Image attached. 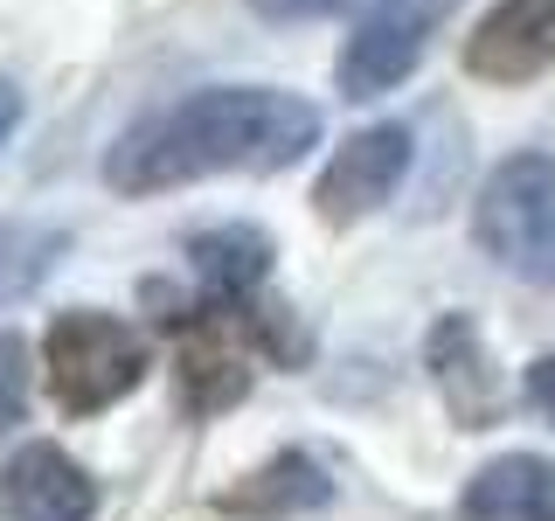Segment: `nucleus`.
<instances>
[{
    "instance_id": "f257e3e1",
    "label": "nucleus",
    "mask_w": 555,
    "mask_h": 521,
    "mask_svg": "<svg viewBox=\"0 0 555 521\" xmlns=\"http://www.w3.org/2000/svg\"><path fill=\"white\" fill-rule=\"evenodd\" d=\"M306 147H320V112L306 98L230 84V91H195L118 132V147L104 153V181L118 195H160L202 174H278L306 161Z\"/></svg>"
},
{
    "instance_id": "f03ea898",
    "label": "nucleus",
    "mask_w": 555,
    "mask_h": 521,
    "mask_svg": "<svg viewBox=\"0 0 555 521\" xmlns=\"http://www.w3.org/2000/svg\"><path fill=\"white\" fill-rule=\"evenodd\" d=\"M42 369H49V390L69 417H91V410H112L146 382L153 355H146V334L118 313H98V306H69L49 320L42 334Z\"/></svg>"
},
{
    "instance_id": "7ed1b4c3",
    "label": "nucleus",
    "mask_w": 555,
    "mask_h": 521,
    "mask_svg": "<svg viewBox=\"0 0 555 521\" xmlns=\"http://www.w3.org/2000/svg\"><path fill=\"white\" fill-rule=\"evenodd\" d=\"M473 237L500 271L555 285V161L548 153H514L486 174L473 202Z\"/></svg>"
},
{
    "instance_id": "20e7f679",
    "label": "nucleus",
    "mask_w": 555,
    "mask_h": 521,
    "mask_svg": "<svg viewBox=\"0 0 555 521\" xmlns=\"http://www.w3.org/2000/svg\"><path fill=\"white\" fill-rule=\"evenodd\" d=\"M451 14V0H375L369 14L347 35V56H340V91L347 98H382L424 63L430 28Z\"/></svg>"
},
{
    "instance_id": "39448f33",
    "label": "nucleus",
    "mask_w": 555,
    "mask_h": 521,
    "mask_svg": "<svg viewBox=\"0 0 555 521\" xmlns=\"http://www.w3.org/2000/svg\"><path fill=\"white\" fill-rule=\"evenodd\" d=\"M403 174H410V132L403 126H361L354 139L334 147L320 188H312V208H320L334 230H347V223L375 216V208L403 188Z\"/></svg>"
},
{
    "instance_id": "423d86ee",
    "label": "nucleus",
    "mask_w": 555,
    "mask_h": 521,
    "mask_svg": "<svg viewBox=\"0 0 555 521\" xmlns=\"http://www.w3.org/2000/svg\"><path fill=\"white\" fill-rule=\"evenodd\" d=\"M424 369L444 396V417L459 431H493L500 410H507V390H500V369L486 355V334L473 327V313H444L424 341Z\"/></svg>"
},
{
    "instance_id": "0eeeda50",
    "label": "nucleus",
    "mask_w": 555,
    "mask_h": 521,
    "mask_svg": "<svg viewBox=\"0 0 555 521\" xmlns=\"http://www.w3.org/2000/svg\"><path fill=\"white\" fill-rule=\"evenodd\" d=\"M98 480L63 445L35 439L0 466V521H91Z\"/></svg>"
},
{
    "instance_id": "6e6552de",
    "label": "nucleus",
    "mask_w": 555,
    "mask_h": 521,
    "mask_svg": "<svg viewBox=\"0 0 555 521\" xmlns=\"http://www.w3.org/2000/svg\"><path fill=\"white\" fill-rule=\"evenodd\" d=\"M465 69L486 84H534L555 69V0H500L465 42Z\"/></svg>"
},
{
    "instance_id": "1a4fd4ad",
    "label": "nucleus",
    "mask_w": 555,
    "mask_h": 521,
    "mask_svg": "<svg viewBox=\"0 0 555 521\" xmlns=\"http://www.w3.org/2000/svg\"><path fill=\"white\" fill-rule=\"evenodd\" d=\"M334 500V480H326V466L312 459V452H278L264 459L257 473H243L236 486H222L216 508L236 514V521H278V514H312Z\"/></svg>"
},
{
    "instance_id": "9d476101",
    "label": "nucleus",
    "mask_w": 555,
    "mask_h": 521,
    "mask_svg": "<svg viewBox=\"0 0 555 521\" xmlns=\"http://www.w3.org/2000/svg\"><path fill=\"white\" fill-rule=\"evenodd\" d=\"M465 521H555V466L542 452H500L459 500Z\"/></svg>"
},
{
    "instance_id": "9b49d317",
    "label": "nucleus",
    "mask_w": 555,
    "mask_h": 521,
    "mask_svg": "<svg viewBox=\"0 0 555 521\" xmlns=\"http://www.w3.org/2000/svg\"><path fill=\"white\" fill-rule=\"evenodd\" d=\"M188 265H195L208 300H264V278H271V237L250 230V223H222V230L188 237Z\"/></svg>"
},
{
    "instance_id": "f8f14e48",
    "label": "nucleus",
    "mask_w": 555,
    "mask_h": 521,
    "mask_svg": "<svg viewBox=\"0 0 555 521\" xmlns=\"http://www.w3.org/2000/svg\"><path fill=\"white\" fill-rule=\"evenodd\" d=\"M56 251H63V237L42 230V223H0V306L42 285Z\"/></svg>"
},
{
    "instance_id": "ddd939ff",
    "label": "nucleus",
    "mask_w": 555,
    "mask_h": 521,
    "mask_svg": "<svg viewBox=\"0 0 555 521\" xmlns=\"http://www.w3.org/2000/svg\"><path fill=\"white\" fill-rule=\"evenodd\" d=\"M22 410H28V341L0 327V439L22 424Z\"/></svg>"
},
{
    "instance_id": "4468645a",
    "label": "nucleus",
    "mask_w": 555,
    "mask_h": 521,
    "mask_svg": "<svg viewBox=\"0 0 555 521\" xmlns=\"http://www.w3.org/2000/svg\"><path fill=\"white\" fill-rule=\"evenodd\" d=\"M520 396H528V410L542 417V424H555V355L528 361V382H520Z\"/></svg>"
},
{
    "instance_id": "2eb2a0df",
    "label": "nucleus",
    "mask_w": 555,
    "mask_h": 521,
    "mask_svg": "<svg viewBox=\"0 0 555 521\" xmlns=\"http://www.w3.org/2000/svg\"><path fill=\"white\" fill-rule=\"evenodd\" d=\"M14 126H22V91H14V77H0V147L14 139Z\"/></svg>"
},
{
    "instance_id": "dca6fc26",
    "label": "nucleus",
    "mask_w": 555,
    "mask_h": 521,
    "mask_svg": "<svg viewBox=\"0 0 555 521\" xmlns=\"http://www.w3.org/2000/svg\"><path fill=\"white\" fill-rule=\"evenodd\" d=\"M326 8H347V0H299V14H326Z\"/></svg>"
}]
</instances>
